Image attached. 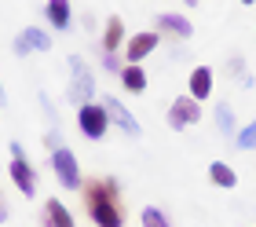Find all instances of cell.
I'll list each match as a JSON object with an SVG mask.
<instances>
[{
  "label": "cell",
  "instance_id": "1",
  "mask_svg": "<svg viewBox=\"0 0 256 227\" xmlns=\"http://www.w3.org/2000/svg\"><path fill=\"white\" fill-rule=\"evenodd\" d=\"M80 194H84V209L96 227H124V201L114 176L80 180Z\"/></svg>",
  "mask_w": 256,
  "mask_h": 227
},
{
  "label": "cell",
  "instance_id": "2",
  "mask_svg": "<svg viewBox=\"0 0 256 227\" xmlns=\"http://www.w3.org/2000/svg\"><path fill=\"white\" fill-rule=\"evenodd\" d=\"M70 103H92L96 95V77H92V66L84 63V55H70Z\"/></svg>",
  "mask_w": 256,
  "mask_h": 227
},
{
  "label": "cell",
  "instance_id": "3",
  "mask_svg": "<svg viewBox=\"0 0 256 227\" xmlns=\"http://www.w3.org/2000/svg\"><path fill=\"white\" fill-rule=\"evenodd\" d=\"M8 176H11V183L18 187V194H26V198L37 194V169L26 161V150H22V143H11V165H8Z\"/></svg>",
  "mask_w": 256,
  "mask_h": 227
},
{
  "label": "cell",
  "instance_id": "4",
  "mask_svg": "<svg viewBox=\"0 0 256 227\" xmlns=\"http://www.w3.org/2000/svg\"><path fill=\"white\" fill-rule=\"evenodd\" d=\"M77 128H80V136H88V139H102L106 136V128H110V114H106V106L102 103H84L77 110Z\"/></svg>",
  "mask_w": 256,
  "mask_h": 227
},
{
  "label": "cell",
  "instance_id": "5",
  "mask_svg": "<svg viewBox=\"0 0 256 227\" xmlns=\"http://www.w3.org/2000/svg\"><path fill=\"white\" fill-rule=\"evenodd\" d=\"M52 169L55 176H59V183L66 190H80V165H77V154L70 150V147H59V150H52Z\"/></svg>",
  "mask_w": 256,
  "mask_h": 227
},
{
  "label": "cell",
  "instance_id": "6",
  "mask_svg": "<svg viewBox=\"0 0 256 227\" xmlns=\"http://www.w3.org/2000/svg\"><path fill=\"white\" fill-rule=\"evenodd\" d=\"M202 121V103H194L190 95H180V99H172L168 106V128H176V132H183V128H190Z\"/></svg>",
  "mask_w": 256,
  "mask_h": 227
},
{
  "label": "cell",
  "instance_id": "7",
  "mask_svg": "<svg viewBox=\"0 0 256 227\" xmlns=\"http://www.w3.org/2000/svg\"><path fill=\"white\" fill-rule=\"evenodd\" d=\"M158 44H161V33L158 30H143V33H136V37H124V63L139 66Z\"/></svg>",
  "mask_w": 256,
  "mask_h": 227
},
{
  "label": "cell",
  "instance_id": "8",
  "mask_svg": "<svg viewBox=\"0 0 256 227\" xmlns=\"http://www.w3.org/2000/svg\"><path fill=\"white\" fill-rule=\"evenodd\" d=\"M102 106H106V114H110V125H118L124 136H139V132H143V128H139V121H136V114L128 110L118 95H106V99H102Z\"/></svg>",
  "mask_w": 256,
  "mask_h": 227
},
{
  "label": "cell",
  "instance_id": "9",
  "mask_svg": "<svg viewBox=\"0 0 256 227\" xmlns=\"http://www.w3.org/2000/svg\"><path fill=\"white\" fill-rule=\"evenodd\" d=\"M154 26H158V33H165V37H176V41H187L190 33H194L190 19L176 15V11H165V15H158V19H154Z\"/></svg>",
  "mask_w": 256,
  "mask_h": 227
},
{
  "label": "cell",
  "instance_id": "10",
  "mask_svg": "<svg viewBox=\"0 0 256 227\" xmlns=\"http://www.w3.org/2000/svg\"><path fill=\"white\" fill-rule=\"evenodd\" d=\"M118 48H124V19L110 15L102 30V55H118Z\"/></svg>",
  "mask_w": 256,
  "mask_h": 227
},
{
  "label": "cell",
  "instance_id": "11",
  "mask_svg": "<svg viewBox=\"0 0 256 227\" xmlns=\"http://www.w3.org/2000/svg\"><path fill=\"white\" fill-rule=\"evenodd\" d=\"M187 88H190V99H194V103L208 99V95H212V70H208V66H194Z\"/></svg>",
  "mask_w": 256,
  "mask_h": 227
},
{
  "label": "cell",
  "instance_id": "12",
  "mask_svg": "<svg viewBox=\"0 0 256 227\" xmlns=\"http://www.w3.org/2000/svg\"><path fill=\"white\" fill-rule=\"evenodd\" d=\"M44 227H77V220L70 216V209L59 198H48L44 201Z\"/></svg>",
  "mask_w": 256,
  "mask_h": 227
},
{
  "label": "cell",
  "instance_id": "13",
  "mask_svg": "<svg viewBox=\"0 0 256 227\" xmlns=\"http://www.w3.org/2000/svg\"><path fill=\"white\" fill-rule=\"evenodd\" d=\"M44 15H48L52 30H70V22H74V8H70V0H48Z\"/></svg>",
  "mask_w": 256,
  "mask_h": 227
},
{
  "label": "cell",
  "instance_id": "14",
  "mask_svg": "<svg viewBox=\"0 0 256 227\" xmlns=\"http://www.w3.org/2000/svg\"><path fill=\"white\" fill-rule=\"evenodd\" d=\"M121 85H124V92H132V95L146 92V70H143V66L124 63V66H121Z\"/></svg>",
  "mask_w": 256,
  "mask_h": 227
},
{
  "label": "cell",
  "instance_id": "15",
  "mask_svg": "<svg viewBox=\"0 0 256 227\" xmlns=\"http://www.w3.org/2000/svg\"><path fill=\"white\" fill-rule=\"evenodd\" d=\"M208 183H216V187L230 190V187H238V172L230 169L227 161H212V165H208Z\"/></svg>",
  "mask_w": 256,
  "mask_h": 227
},
{
  "label": "cell",
  "instance_id": "16",
  "mask_svg": "<svg viewBox=\"0 0 256 227\" xmlns=\"http://www.w3.org/2000/svg\"><path fill=\"white\" fill-rule=\"evenodd\" d=\"M18 37H22V44H26L30 52H48V48H52V37H48L40 26H26Z\"/></svg>",
  "mask_w": 256,
  "mask_h": 227
},
{
  "label": "cell",
  "instance_id": "17",
  "mask_svg": "<svg viewBox=\"0 0 256 227\" xmlns=\"http://www.w3.org/2000/svg\"><path fill=\"white\" fill-rule=\"evenodd\" d=\"M216 128L224 132V139H234V132H238V125H234V110H230L227 103H216Z\"/></svg>",
  "mask_w": 256,
  "mask_h": 227
},
{
  "label": "cell",
  "instance_id": "18",
  "mask_svg": "<svg viewBox=\"0 0 256 227\" xmlns=\"http://www.w3.org/2000/svg\"><path fill=\"white\" fill-rule=\"evenodd\" d=\"M234 147L238 150H256V121H249L246 128L234 132Z\"/></svg>",
  "mask_w": 256,
  "mask_h": 227
},
{
  "label": "cell",
  "instance_id": "19",
  "mask_svg": "<svg viewBox=\"0 0 256 227\" xmlns=\"http://www.w3.org/2000/svg\"><path fill=\"white\" fill-rule=\"evenodd\" d=\"M139 220H143V227H172L168 216H165V212H161L158 205H146L143 212H139Z\"/></svg>",
  "mask_w": 256,
  "mask_h": 227
},
{
  "label": "cell",
  "instance_id": "20",
  "mask_svg": "<svg viewBox=\"0 0 256 227\" xmlns=\"http://www.w3.org/2000/svg\"><path fill=\"white\" fill-rule=\"evenodd\" d=\"M121 66L124 63H121L118 55H102V70H106V74H121Z\"/></svg>",
  "mask_w": 256,
  "mask_h": 227
},
{
  "label": "cell",
  "instance_id": "21",
  "mask_svg": "<svg viewBox=\"0 0 256 227\" xmlns=\"http://www.w3.org/2000/svg\"><path fill=\"white\" fill-rule=\"evenodd\" d=\"M44 147H48V150H59V147H62V136H59V128H48V136H44Z\"/></svg>",
  "mask_w": 256,
  "mask_h": 227
},
{
  "label": "cell",
  "instance_id": "22",
  "mask_svg": "<svg viewBox=\"0 0 256 227\" xmlns=\"http://www.w3.org/2000/svg\"><path fill=\"white\" fill-rule=\"evenodd\" d=\"M242 70H246L242 55H230V63H227V74H230V77H242Z\"/></svg>",
  "mask_w": 256,
  "mask_h": 227
},
{
  "label": "cell",
  "instance_id": "23",
  "mask_svg": "<svg viewBox=\"0 0 256 227\" xmlns=\"http://www.w3.org/2000/svg\"><path fill=\"white\" fill-rule=\"evenodd\" d=\"M11 52H15L18 59H26V55H30V48H26V44H22V37H15V44H11Z\"/></svg>",
  "mask_w": 256,
  "mask_h": 227
},
{
  "label": "cell",
  "instance_id": "24",
  "mask_svg": "<svg viewBox=\"0 0 256 227\" xmlns=\"http://www.w3.org/2000/svg\"><path fill=\"white\" fill-rule=\"evenodd\" d=\"M4 220H8V205L0 201V223H4Z\"/></svg>",
  "mask_w": 256,
  "mask_h": 227
},
{
  "label": "cell",
  "instance_id": "25",
  "mask_svg": "<svg viewBox=\"0 0 256 227\" xmlns=\"http://www.w3.org/2000/svg\"><path fill=\"white\" fill-rule=\"evenodd\" d=\"M183 4H187V8H198V0H183Z\"/></svg>",
  "mask_w": 256,
  "mask_h": 227
},
{
  "label": "cell",
  "instance_id": "26",
  "mask_svg": "<svg viewBox=\"0 0 256 227\" xmlns=\"http://www.w3.org/2000/svg\"><path fill=\"white\" fill-rule=\"evenodd\" d=\"M238 4H249V8H252V4H256V0H238Z\"/></svg>",
  "mask_w": 256,
  "mask_h": 227
},
{
  "label": "cell",
  "instance_id": "27",
  "mask_svg": "<svg viewBox=\"0 0 256 227\" xmlns=\"http://www.w3.org/2000/svg\"><path fill=\"white\" fill-rule=\"evenodd\" d=\"M0 201H4V198H0Z\"/></svg>",
  "mask_w": 256,
  "mask_h": 227
}]
</instances>
